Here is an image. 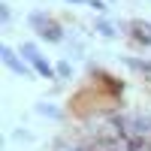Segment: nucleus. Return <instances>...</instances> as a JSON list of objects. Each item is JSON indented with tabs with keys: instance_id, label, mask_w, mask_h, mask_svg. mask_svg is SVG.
I'll return each mask as SVG.
<instances>
[{
	"instance_id": "f257e3e1",
	"label": "nucleus",
	"mask_w": 151,
	"mask_h": 151,
	"mask_svg": "<svg viewBox=\"0 0 151 151\" xmlns=\"http://www.w3.org/2000/svg\"><path fill=\"white\" fill-rule=\"evenodd\" d=\"M30 24L36 27V33H40L42 40H48V42H60V40H64L60 27H58V24H48V21L40 15V12H33V15H30Z\"/></svg>"
},
{
	"instance_id": "f03ea898",
	"label": "nucleus",
	"mask_w": 151,
	"mask_h": 151,
	"mask_svg": "<svg viewBox=\"0 0 151 151\" xmlns=\"http://www.w3.org/2000/svg\"><path fill=\"white\" fill-rule=\"evenodd\" d=\"M3 64H6V67H9L12 73H18L21 79H33V73H30L27 67L21 64V58H15V52H12L9 45H3Z\"/></svg>"
},
{
	"instance_id": "7ed1b4c3",
	"label": "nucleus",
	"mask_w": 151,
	"mask_h": 151,
	"mask_svg": "<svg viewBox=\"0 0 151 151\" xmlns=\"http://www.w3.org/2000/svg\"><path fill=\"white\" fill-rule=\"evenodd\" d=\"M30 64H33V70H36V73H42V79H55V76H58V70H55L52 64H48V60H45L42 55L30 58Z\"/></svg>"
},
{
	"instance_id": "20e7f679",
	"label": "nucleus",
	"mask_w": 151,
	"mask_h": 151,
	"mask_svg": "<svg viewBox=\"0 0 151 151\" xmlns=\"http://www.w3.org/2000/svg\"><path fill=\"white\" fill-rule=\"evenodd\" d=\"M33 112H36V115H45V118H60V115H64V112H60L58 106H52V103H36Z\"/></svg>"
},
{
	"instance_id": "39448f33",
	"label": "nucleus",
	"mask_w": 151,
	"mask_h": 151,
	"mask_svg": "<svg viewBox=\"0 0 151 151\" xmlns=\"http://www.w3.org/2000/svg\"><path fill=\"white\" fill-rule=\"evenodd\" d=\"M97 30L106 36V40H115V27L112 24H106V21H97Z\"/></svg>"
},
{
	"instance_id": "423d86ee",
	"label": "nucleus",
	"mask_w": 151,
	"mask_h": 151,
	"mask_svg": "<svg viewBox=\"0 0 151 151\" xmlns=\"http://www.w3.org/2000/svg\"><path fill=\"white\" fill-rule=\"evenodd\" d=\"M55 70H58V76H67V79H70V76H73V67L67 64V60H60V64H58Z\"/></svg>"
},
{
	"instance_id": "0eeeda50",
	"label": "nucleus",
	"mask_w": 151,
	"mask_h": 151,
	"mask_svg": "<svg viewBox=\"0 0 151 151\" xmlns=\"http://www.w3.org/2000/svg\"><path fill=\"white\" fill-rule=\"evenodd\" d=\"M88 6H91V9H97V12H106V9H109L103 0H88Z\"/></svg>"
},
{
	"instance_id": "6e6552de",
	"label": "nucleus",
	"mask_w": 151,
	"mask_h": 151,
	"mask_svg": "<svg viewBox=\"0 0 151 151\" xmlns=\"http://www.w3.org/2000/svg\"><path fill=\"white\" fill-rule=\"evenodd\" d=\"M70 3H88V0H70Z\"/></svg>"
}]
</instances>
